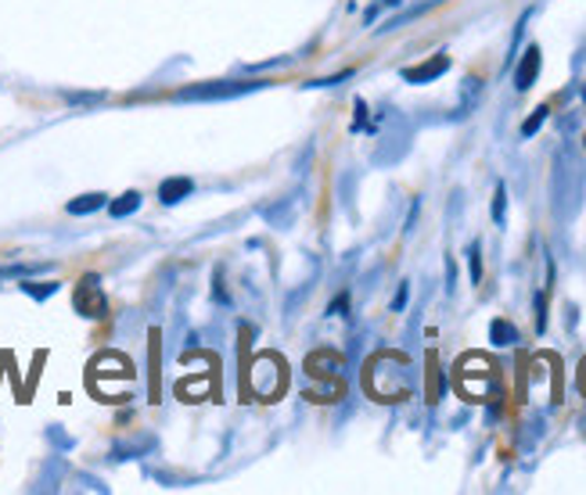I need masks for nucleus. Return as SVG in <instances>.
Listing matches in <instances>:
<instances>
[{"instance_id":"nucleus-1","label":"nucleus","mask_w":586,"mask_h":495,"mask_svg":"<svg viewBox=\"0 0 586 495\" xmlns=\"http://www.w3.org/2000/svg\"><path fill=\"white\" fill-rule=\"evenodd\" d=\"M367 391L375 399L381 402H396V399H404L407 391H410V373H407V359H399V356H378V359H370V367H367Z\"/></svg>"},{"instance_id":"nucleus-2","label":"nucleus","mask_w":586,"mask_h":495,"mask_svg":"<svg viewBox=\"0 0 586 495\" xmlns=\"http://www.w3.org/2000/svg\"><path fill=\"white\" fill-rule=\"evenodd\" d=\"M266 83H241V80H220V83H202V86H184L177 91V101H231L241 94L263 91Z\"/></svg>"},{"instance_id":"nucleus-3","label":"nucleus","mask_w":586,"mask_h":495,"mask_svg":"<svg viewBox=\"0 0 586 495\" xmlns=\"http://www.w3.org/2000/svg\"><path fill=\"white\" fill-rule=\"evenodd\" d=\"M73 305H76V313L87 316V319H105L108 316V302H105V291H102V281H97V273H87L76 284Z\"/></svg>"},{"instance_id":"nucleus-4","label":"nucleus","mask_w":586,"mask_h":495,"mask_svg":"<svg viewBox=\"0 0 586 495\" xmlns=\"http://www.w3.org/2000/svg\"><path fill=\"white\" fill-rule=\"evenodd\" d=\"M447 72H450V54H436L421 65L404 69V80L414 83V86H425V83H436L439 76H447Z\"/></svg>"},{"instance_id":"nucleus-5","label":"nucleus","mask_w":586,"mask_h":495,"mask_svg":"<svg viewBox=\"0 0 586 495\" xmlns=\"http://www.w3.org/2000/svg\"><path fill=\"white\" fill-rule=\"evenodd\" d=\"M540 69H543V54H540L536 43H529L525 54H522V62H519V69H514V86H519V91H529V86L536 83Z\"/></svg>"},{"instance_id":"nucleus-6","label":"nucleus","mask_w":586,"mask_h":495,"mask_svg":"<svg viewBox=\"0 0 586 495\" xmlns=\"http://www.w3.org/2000/svg\"><path fill=\"white\" fill-rule=\"evenodd\" d=\"M306 370L313 373V377H338L342 373V356H335L332 348H321V352H313L310 359H306Z\"/></svg>"},{"instance_id":"nucleus-7","label":"nucleus","mask_w":586,"mask_h":495,"mask_svg":"<svg viewBox=\"0 0 586 495\" xmlns=\"http://www.w3.org/2000/svg\"><path fill=\"white\" fill-rule=\"evenodd\" d=\"M191 191H195V183L188 177H169L159 183V201L163 206H177V201L191 198Z\"/></svg>"},{"instance_id":"nucleus-8","label":"nucleus","mask_w":586,"mask_h":495,"mask_svg":"<svg viewBox=\"0 0 586 495\" xmlns=\"http://www.w3.org/2000/svg\"><path fill=\"white\" fill-rule=\"evenodd\" d=\"M102 209H108V194H102V191L80 194V198H73V201L65 206L69 215H94V212H102Z\"/></svg>"},{"instance_id":"nucleus-9","label":"nucleus","mask_w":586,"mask_h":495,"mask_svg":"<svg viewBox=\"0 0 586 495\" xmlns=\"http://www.w3.org/2000/svg\"><path fill=\"white\" fill-rule=\"evenodd\" d=\"M479 97H482V80L468 76V80L461 83V108L453 112V119H468V115H471V108L479 105Z\"/></svg>"},{"instance_id":"nucleus-10","label":"nucleus","mask_w":586,"mask_h":495,"mask_svg":"<svg viewBox=\"0 0 586 495\" xmlns=\"http://www.w3.org/2000/svg\"><path fill=\"white\" fill-rule=\"evenodd\" d=\"M137 209H140V194H137V191H126V194H119L116 201H108L112 220H126V215H134Z\"/></svg>"},{"instance_id":"nucleus-11","label":"nucleus","mask_w":586,"mask_h":495,"mask_svg":"<svg viewBox=\"0 0 586 495\" xmlns=\"http://www.w3.org/2000/svg\"><path fill=\"white\" fill-rule=\"evenodd\" d=\"M490 341L496 348H511L514 341H519V330H514L507 319H493V324H490Z\"/></svg>"},{"instance_id":"nucleus-12","label":"nucleus","mask_w":586,"mask_h":495,"mask_svg":"<svg viewBox=\"0 0 586 495\" xmlns=\"http://www.w3.org/2000/svg\"><path fill=\"white\" fill-rule=\"evenodd\" d=\"M547 115H551V108H547V105H540V108L522 123V137H525V140H529V137H536V134H540V126L547 123Z\"/></svg>"},{"instance_id":"nucleus-13","label":"nucleus","mask_w":586,"mask_h":495,"mask_svg":"<svg viewBox=\"0 0 586 495\" xmlns=\"http://www.w3.org/2000/svg\"><path fill=\"white\" fill-rule=\"evenodd\" d=\"M442 4V0H425V4H418V8H410V11H404V14H399V19H393L389 25H385V29H399V25H407L410 19H421V14L425 11H432V8H439Z\"/></svg>"},{"instance_id":"nucleus-14","label":"nucleus","mask_w":586,"mask_h":495,"mask_svg":"<svg viewBox=\"0 0 586 495\" xmlns=\"http://www.w3.org/2000/svg\"><path fill=\"white\" fill-rule=\"evenodd\" d=\"M493 223H496V227L507 223V187H504V183H500L496 194H493Z\"/></svg>"},{"instance_id":"nucleus-15","label":"nucleus","mask_w":586,"mask_h":495,"mask_svg":"<svg viewBox=\"0 0 586 495\" xmlns=\"http://www.w3.org/2000/svg\"><path fill=\"white\" fill-rule=\"evenodd\" d=\"M468 266H471V284H482V244H468Z\"/></svg>"},{"instance_id":"nucleus-16","label":"nucleus","mask_w":586,"mask_h":495,"mask_svg":"<svg viewBox=\"0 0 586 495\" xmlns=\"http://www.w3.org/2000/svg\"><path fill=\"white\" fill-rule=\"evenodd\" d=\"M22 291H25V295H30V298H36V302H44V298H51L54 295V291H59V284H22Z\"/></svg>"},{"instance_id":"nucleus-17","label":"nucleus","mask_w":586,"mask_h":495,"mask_svg":"<svg viewBox=\"0 0 586 495\" xmlns=\"http://www.w3.org/2000/svg\"><path fill=\"white\" fill-rule=\"evenodd\" d=\"M407 298H410V284H399L396 298H393V313H404L407 309Z\"/></svg>"},{"instance_id":"nucleus-18","label":"nucleus","mask_w":586,"mask_h":495,"mask_svg":"<svg viewBox=\"0 0 586 495\" xmlns=\"http://www.w3.org/2000/svg\"><path fill=\"white\" fill-rule=\"evenodd\" d=\"M346 80H353V72H349V69H346V72H338L335 80H313V83H306V86H310V91H317V86H335V83H346Z\"/></svg>"},{"instance_id":"nucleus-19","label":"nucleus","mask_w":586,"mask_h":495,"mask_svg":"<svg viewBox=\"0 0 586 495\" xmlns=\"http://www.w3.org/2000/svg\"><path fill=\"white\" fill-rule=\"evenodd\" d=\"M69 105H94V101H102V94H65Z\"/></svg>"},{"instance_id":"nucleus-20","label":"nucleus","mask_w":586,"mask_h":495,"mask_svg":"<svg viewBox=\"0 0 586 495\" xmlns=\"http://www.w3.org/2000/svg\"><path fill=\"white\" fill-rule=\"evenodd\" d=\"M346 305H349V298H346V295H338V298L332 302V309H327V313H332V316H335V313H338V316H346V313H342V309H346Z\"/></svg>"},{"instance_id":"nucleus-21","label":"nucleus","mask_w":586,"mask_h":495,"mask_svg":"<svg viewBox=\"0 0 586 495\" xmlns=\"http://www.w3.org/2000/svg\"><path fill=\"white\" fill-rule=\"evenodd\" d=\"M453 284H457V266H453V259H447V287H450V295H453Z\"/></svg>"},{"instance_id":"nucleus-22","label":"nucleus","mask_w":586,"mask_h":495,"mask_svg":"<svg viewBox=\"0 0 586 495\" xmlns=\"http://www.w3.org/2000/svg\"><path fill=\"white\" fill-rule=\"evenodd\" d=\"M381 4H389V8H396V4H399V0H381Z\"/></svg>"},{"instance_id":"nucleus-23","label":"nucleus","mask_w":586,"mask_h":495,"mask_svg":"<svg viewBox=\"0 0 586 495\" xmlns=\"http://www.w3.org/2000/svg\"><path fill=\"white\" fill-rule=\"evenodd\" d=\"M583 101H586V83H583Z\"/></svg>"}]
</instances>
